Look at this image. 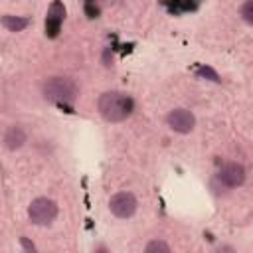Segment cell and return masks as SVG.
I'll return each mask as SVG.
<instances>
[{
	"label": "cell",
	"instance_id": "4fadbf2b",
	"mask_svg": "<svg viewBox=\"0 0 253 253\" xmlns=\"http://www.w3.org/2000/svg\"><path fill=\"white\" fill-rule=\"evenodd\" d=\"M20 241H22V245H24V249H28V251H36V247H34V243H30V241H28L26 237H22Z\"/></svg>",
	"mask_w": 253,
	"mask_h": 253
},
{
	"label": "cell",
	"instance_id": "52a82bcc",
	"mask_svg": "<svg viewBox=\"0 0 253 253\" xmlns=\"http://www.w3.org/2000/svg\"><path fill=\"white\" fill-rule=\"evenodd\" d=\"M24 142H26V132H24L22 126L12 125V126L6 128V132H4V146L8 150H18V148L24 146Z\"/></svg>",
	"mask_w": 253,
	"mask_h": 253
},
{
	"label": "cell",
	"instance_id": "8fae6325",
	"mask_svg": "<svg viewBox=\"0 0 253 253\" xmlns=\"http://www.w3.org/2000/svg\"><path fill=\"white\" fill-rule=\"evenodd\" d=\"M241 18H243V22H247L249 26H253V0H247L241 6Z\"/></svg>",
	"mask_w": 253,
	"mask_h": 253
},
{
	"label": "cell",
	"instance_id": "30bf717a",
	"mask_svg": "<svg viewBox=\"0 0 253 253\" xmlns=\"http://www.w3.org/2000/svg\"><path fill=\"white\" fill-rule=\"evenodd\" d=\"M146 253H156V251H162V253H168L170 251V245L164 243V241H150L146 247H144Z\"/></svg>",
	"mask_w": 253,
	"mask_h": 253
},
{
	"label": "cell",
	"instance_id": "9c48e42d",
	"mask_svg": "<svg viewBox=\"0 0 253 253\" xmlns=\"http://www.w3.org/2000/svg\"><path fill=\"white\" fill-rule=\"evenodd\" d=\"M2 26L10 32H22L26 26H28V20L26 18H20V16H4L2 18Z\"/></svg>",
	"mask_w": 253,
	"mask_h": 253
},
{
	"label": "cell",
	"instance_id": "6da1fadb",
	"mask_svg": "<svg viewBox=\"0 0 253 253\" xmlns=\"http://www.w3.org/2000/svg\"><path fill=\"white\" fill-rule=\"evenodd\" d=\"M97 107H99V113L105 121L121 123V121L130 117V113L134 109V101L123 91H107L99 97Z\"/></svg>",
	"mask_w": 253,
	"mask_h": 253
},
{
	"label": "cell",
	"instance_id": "8992f818",
	"mask_svg": "<svg viewBox=\"0 0 253 253\" xmlns=\"http://www.w3.org/2000/svg\"><path fill=\"white\" fill-rule=\"evenodd\" d=\"M217 180L227 186V188H235V186H241L243 180H245V168L237 162H227L221 166V170L217 172Z\"/></svg>",
	"mask_w": 253,
	"mask_h": 253
},
{
	"label": "cell",
	"instance_id": "3957f363",
	"mask_svg": "<svg viewBox=\"0 0 253 253\" xmlns=\"http://www.w3.org/2000/svg\"><path fill=\"white\" fill-rule=\"evenodd\" d=\"M57 215V204L49 198H36L28 208V217L36 225H49Z\"/></svg>",
	"mask_w": 253,
	"mask_h": 253
},
{
	"label": "cell",
	"instance_id": "277c9868",
	"mask_svg": "<svg viewBox=\"0 0 253 253\" xmlns=\"http://www.w3.org/2000/svg\"><path fill=\"white\" fill-rule=\"evenodd\" d=\"M109 210L113 215L126 219L136 211V198L132 192H117L111 200H109Z\"/></svg>",
	"mask_w": 253,
	"mask_h": 253
},
{
	"label": "cell",
	"instance_id": "7c38bea8",
	"mask_svg": "<svg viewBox=\"0 0 253 253\" xmlns=\"http://www.w3.org/2000/svg\"><path fill=\"white\" fill-rule=\"evenodd\" d=\"M202 77H211V81H219V77H217V73L215 71H211L210 67H202L200 71H198Z\"/></svg>",
	"mask_w": 253,
	"mask_h": 253
},
{
	"label": "cell",
	"instance_id": "7a4b0ae2",
	"mask_svg": "<svg viewBox=\"0 0 253 253\" xmlns=\"http://www.w3.org/2000/svg\"><path fill=\"white\" fill-rule=\"evenodd\" d=\"M42 93L47 101L51 103H59V105H73L77 99V85L73 83V79L69 77H49L43 81L42 85Z\"/></svg>",
	"mask_w": 253,
	"mask_h": 253
},
{
	"label": "cell",
	"instance_id": "ba28073f",
	"mask_svg": "<svg viewBox=\"0 0 253 253\" xmlns=\"http://www.w3.org/2000/svg\"><path fill=\"white\" fill-rule=\"evenodd\" d=\"M63 14H65V10H63V6H61L59 2L51 4L49 12H47V22H45V26L49 28L51 36L57 32V28H59V24H61V20H63Z\"/></svg>",
	"mask_w": 253,
	"mask_h": 253
},
{
	"label": "cell",
	"instance_id": "5b68a950",
	"mask_svg": "<svg viewBox=\"0 0 253 253\" xmlns=\"http://www.w3.org/2000/svg\"><path fill=\"white\" fill-rule=\"evenodd\" d=\"M166 123H168V126L172 130H176L180 134H186V132H190L194 128L196 119H194V115L188 109H174V111L168 113Z\"/></svg>",
	"mask_w": 253,
	"mask_h": 253
}]
</instances>
